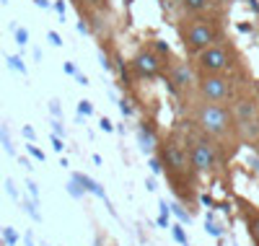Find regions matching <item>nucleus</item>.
I'll use <instances>...</instances> for the list:
<instances>
[{
	"label": "nucleus",
	"mask_w": 259,
	"mask_h": 246,
	"mask_svg": "<svg viewBox=\"0 0 259 246\" xmlns=\"http://www.w3.org/2000/svg\"><path fill=\"white\" fill-rule=\"evenodd\" d=\"M192 62V68L197 75H231V73H241L244 70V57L236 47V42L228 36L218 39L210 44L207 50L197 52L194 57H187Z\"/></svg>",
	"instance_id": "obj_4"
},
{
	"label": "nucleus",
	"mask_w": 259,
	"mask_h": 246,
	"mask_svg": "<svg viewBox=\"0 0 259 246\" xmlns=\"http://www.w3.org/2000/svg\"><path fill=\"white\" fill-rule=\"evenodd\" d=\"M24 138H26V140H34V138H36V132H34L31 127H24Z\"/></svg>",
	"instance_id": "obj_24"
},
{
	"label": "nucleus",
	"mask_w": 259,
	"mask_h": 246,
	"mask_svg": "<svg viewBox=\"0 0 259 246\" xmlns=\"http://www.w3.org/2000/svg\"><path fill=\"white\" fill-rule=\"evenodd\" d=\"M26 187H29V192H31V194H34V197H36V194H39V189H36V184H34V182H29V184H26Z\"/></svg>",
	"instance_id": "obj_28"
},
{
	"label": "nucleus",
	"mask_w": 259,
	"mask_h": 246,
	"mask_svg": "<svg viewBox=\"0 0 259 246\" xmlns=\"http://www.w3.org/2000/svg\"><path fill=\"white\" fill-rule=\"evenodd\" d=\"M174 213H177V218H179V220H184V223H189V215H187V213H184V210H182L179 205H174Z\"/></svg>",
	"instance_id": "obj_20"
},
{
	"label": "nucleus",
	"mask_w": 259,
	"mask_h": 246,
	"mask_svg": "<svg viewBox=\"0 0 259 246\" xmlns=\"http://www.w3.org/2000/svg\"><path fill=\"white\" fill-rule=\"evenodd\" d=\"M163 83L168 86V91L177 96V101H179L182 106H187V104L194 99V88H197V73H194V68H192L189 60L171 57L168 68H166V75H163Z\"/></svg>",
	"instance_id": "obj_9"
},
{
	"label": "nucleus",
	"mask_w": 259,
	"mask_h": 246,
	"mask_svg": "<svg viewBox=\"0 0 259 246\" xmlns=\"http://www.w3.org/2000/svg\"><path fill=\"white\" fill-rule=\"evenodd\" d=\"M150 169H153L156 174H158V171H163V166H161V161H158V158H150Z\"/></svg>",
	"instance_id": "obj_22"
},
{
	"label": "nucleus",
	"mask_w": 259,
	"mask_h": 246,
	"mask_svg": "<svg viewBox=\"0 0 259 246\" xmlns=\"http://www.w3.org/2000/svg\"><path fill=\"white\" fill-rule=\"evenodd\" d=\"M171 233H174V238H177L179 243H184V246H187V233H184V228H182V226H174V231H171Z\"/></svg>",
	"instance_id": "obj_17"
},
{
	"label": "nucleus",
	"mask_w": 259,
	"mask_h": 246,
	"mask_svg": "<svg viewBox=\"0 0 259 246\" xmlns=\"http://www.w3.org/2000/svg\"><path fill=\"white\" fill-rule=\"evenodd\" d=\"M233 117H236V127H239V138L241 143H251L259 135V91L256 86H246L244 91L231 101Z\"/></svg>",
	"instance_id": "obj_8"
},
{
	"label": "nucleus",
	"mask_w": 259,
	"mask_h": 246,
	"mask_svg": "<svg viewBox=\"0 0 259 246\" xmlns=\"http://www.w3.org/2000/svg\"><path fill=\"white\" fill-rule=\"evenodd\" d=\"M47 39H50V44H55V47H60V44H62V39H60V34H57V31H50V34H47Z\"/></svg>",
	"instance_id": "obj_19"
},
{
	"label": "nucleus",
	"mask_w": 259,
	"mask_h": 246,
	"mask_svg": "<svg viewBox=\"0 0 259 246\" xmlns=\"http://www.w3.org/2000/svg\"><path fill=\"white\" fill-rule=\"evenodd\" d=\"M26 148H29V153L34 155V158H36V161H45V153H41V150H39L36 145H26Z\"/></svg>",
	"instance_id": "obj_18"
},
{
	"label": "nucleus",
	"mask_w": 259,
	"mask_h": 246,
	"mask_svg": "<svg viewBox=\"0 0 259 246\" xmlns=\"http://www.w3.org/2000/svg\"><path fill=\"white\" fill-rule=\"evenodd\" d=\"M16 44L18 47H26L29 44V31L26 29H16Z\"/></svg>",
	"instance_id": "obj_14"
},
{
	"label": "nucleus",
	"mask_w": 259,
	"mask_h": 246,
	"mask_svg": "<svg viewBox=\"0 0 259 246\" xmlns=\"http://www.w3.org/2000/svg\"><path fill=\"white\" fill-rule=\"evenodd\" d=\"M239 210L244 215V223H246V231L254 241V246H259V208L244 202V199H239Z\"/></svg>",
	"instance_id": "obj_11"
},
{
	"label": "nucleus",
	"mask_w": 259,
	"mask_h": 246,
	"mask_svg": "<svg viewBox=\"0 0 259 246\" xmlns=\"http://www.w3.org/2000/svg\"><path fill=\"white\" fill-rule=\"evenodd\" d=\"M8 68L16 70V73H21V75H26V65H24V60H21L18 55H11L8 57Z\"/></svg>",
	"instance_id": "obj_13"
},
{
	"label": "nucleus",
	"mask_w": 259,
	"mask_h": 246,
	"mask_svg": "<svg viewBox=\"0 0 259 246\" xmlns=\"http://www.w3.org/2000/svg\"><path fill=\"white\" fill-rule=\"evenodd\" d=\"M218 3H231V0H218Z\"/></svg>",
	"instance_id": "obj_30"
},
{
	"label": "nucleus",
	"mask_w": 259,
	"mask_h": 246,
	"mask_svg": "<svg viewBox=\"0 0 259 246\" xmlns=\"http://www.w3.org/2000/svg\"><path fill=\"white\" fill-rule=\"evenodd\" d=\"M249 148H251V150L256 153V158H259V135H256V138H254V140L249 143Z\"/></svg>",
	"instance_id": "obj_23"
},
{
	"label": "nucleus",
	"mask_w": 259,
	"mask_h": 246,
	"mask_svg": "<svg viewBox=\"0 0 259 246\" xmlns=\"http://www.w3.org/2000/svg\"><path fill=\"white\" fill-rule=\"evenodd\" d=\"M184 122L197 132H202L205 138H210L221 148L223 158H228L241 143L231 104H210V101L192 99L184 106Z\"/></svg>",
	"instance_id": "obj_1"
},
{
	"label": "nucleus",
	"mask_w": 259,
	"mask_h": 246,
	"mask_svg": "<svg viewBox=\"0 0 259 246\" xmlns=\"http://www.w3.org/2000/svg\"><path fill=\"white\" fill-rule=\"evenodd\" d=\"M184 125H187V122H184ZM182 138H184L187 155H189V163H192L194 174H197V176H212V174H218L221 163L226 161L218 145H215L210 138H205L202 132H197L194 127H189V125H187V130L182 132Z\"/></svg>",
	"instance_id": "obj_6"
},
{
	"label": "nucleus",
	"mask_w": 259,
	"mask_h": 246,
	"mask_svg": "<svg viewBox=\"0 0 259 246\" xmlns=\"http://www.w3.org/2000/svg\"><path fill=\"white\" fill-rule=\"evenodd\" d=\"M158 161L163 166V174L168 176V184L179 199H192L194 197V169L189 163L187 145L182 132L171 130L158 138Z\"/></svg>",
	"instance_id": "obj_2"
},
{
	"label": "nucleus",
	"mask_w": 259,
	"mask_h": 246,
	"mask_svg": "<svg viewBox=\"0 0 259 246\" xmlns=\"http://www.w3.org/2000/svg\"><path fill=\"white\" fill-rule=\"evenodd\" d=\"M65 73H68V75H75L78 70H75V65H73V62H65Z\"/></svg>",
	"instance_id": "obj_26"
},
{
	"label": "nucleus",
	"mask_w": 259,
	"mask_h": 246,
	"mask_svg": "<svg viewBox=\"0 0 259 246\" xmlns=\"http://www.w3.org/2000/svg\"><path fill=\"white\" fill-rule=\"evenodd\" d=\"M6 187H8V194H11V197H18V192H16L13 182H6Z\"/></svg>",
	"instance_id": "obj_27"
},
{
	"label": "nucleus",
	"mask_w": 259,
	"mask_h": 246,
	"mask_svg": "<svg viewBox=\"0 0 259 246\" xmlns=\"http://www.w3.org/2000/svg\"><path fill=\"white\" fill-rule=\"evenodd\" d=\"M177 34L184 55L194 57L226 36V24L221 16H182V21L177 24Z\"/></svg>",
	"instance_id": "obj_3"
},
{
	"label": "nucleus",
	"mask_w": 259,
	"mask_h": 246,
	"mask_svg": "<svg viewBox=\"0 0 259 246\" xmlns=\"http://www.w3.org/2000/svg\"><path fill=\"white\" fill-rule=\"evenodd\" d=\"M0 143H3V148H6V150H8L11 155L16 153V150H13V143H11V138H8V132H6L3 127H0Z\"/></svg>",
	"instance_id": "obj_15"
},
{
	"label": "nucleus",
	"mask_w": 259,
	"mask_h": 246,
	"mask_svg": "<svg viewBox=\"0 0 259 246\" xmlns=\"http://www.w3.org/2000/svg\"><path fill=\"white\" fill-rule=\"evenodd\" d=\"M171 50L166 47V44L161 39H153V42H148L143 44V47L135 50V55L130 57V75L138 78V80H163L166 75V68H168V62H171Z\"/></svg>",
	"instance_id": "obj_5"
},
{
	"label": "nucleus",
	"mask_w": 259,
	"mask_h": 246,
	"mask_svg": "<svg viewBox=\"0 0 259 246\" xmlns=\"http://www.w3.org/2000/svg\"><path fill=\"white\" fill-rule=\"evenodd\" d=\"M246 86L241 83V73H231V75H197L194 99L210 101V104H231Z\"/></svg>",
	"instance_id": "obj_7"
},
{
	"label": "nucleus",
	"mask_w": 259,
	"mask_h": 246,
	"mask_svg": "<svg viewBox=\"0 0 259 246\" xmlns=\"http://www.w3.org/2000/svg\"><path fill=\"white\" fill-rule=\"evenodd\" d=\"M3 241H6L8 246H16V241H18L16 231H13V228H6V231H3Z\"/></svg>",
	"instance_id": "obj_16"
},
{
	"label": "nucleus",
	"mask_w": 259,
	"mask_h": 246,
	"mask_svg": "<svg viewBox=\"0 0 259 246\" xmlns=\"http://www.w3.org/2000/svg\"><path fill=\"white\" fill-rule=\"evenodd\" d=\"M52 145H55V150H62V148H65L62 140H60V135H52Z\"/></svg>",
	"instance_id": "obj_25"
},
{
	"label": "nucleus",
	"mask_w": 259,
	"mask_h": 246,
	"mask_svg": "<svg viewBox=\"0 0 259 246\" xmlns=\"http://www.w3.org/2000/svg\"><path fill=\"white\" fill-rule=\"evenodd\" d=\"M34 3H36L39 8H50V3H47V0H34Z\"/></svg>",
	"instance_id": "obj_29"
},
{
	"label": "nucleus",
	"mask_w": 259,
	"mask_h": 246,
	"mask_svg": "<svg viewBox=\"0 0 259 246\" xmlns=\"http://www.w3.org/2000/svg\"><path fill=\"white\" fill-rule=\"evenodd\" d=\"M73 3H78L80 13H101V16H106L112 11L109 0H73Z\"/></svg>",
	"instance_id": "obj_12"
},
{
	"label": "nucleus",
	"mask_w": 259,
	"mask_h": 246,
	"mask_svg": "<svg viewBox=\"0 0 259 246\" xmlns=\"http://www.w3.org/2000/svg\"><path fill=\"white\" fill-rule=\"evenodd\" d=\"M80 114H91V101H80Z\"/></svg>",
	"instance_id": "obj_21"
},
{
	"label": "nucleus",
	"mask_w": 259,
	"mask_h": 246,
	"mask_svg": "<svg viewBox=\"0 0 259 246\" xmlns=\"http://www.w3.org/2000/svg\"><path fill=\"white\" fill-rule=\"evenodd\" d=\"M184 16H221L218 0H177Z\"/></svg>",
	"instance_id": "obj_10"
}]
</instances>
